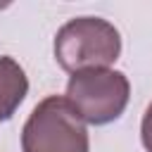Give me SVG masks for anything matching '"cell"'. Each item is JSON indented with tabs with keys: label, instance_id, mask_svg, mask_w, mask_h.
Wrapping results in <instances>:
<instances>
[{
	"label": "cell",
	"instance_id": "7a4b0ae2",
	"mask_svg": "<svg viewBox=\"0 0 152 152\" xmlns=\"http://www.w3.org/2000/svg\"><path fill=\"white\" fill-rule=\"evenodd\" d=\"M86 121L62 95H48L21 128V152H88Z\"/></svg>",
	"mask_w": 152,
	"mask_h": 152
},
{
	"label": "cell",
	"instance_id": "5b68a950",
	"mask_svg": "<svg viewBox=\"0 0 152 152\" xmlns=\"http://www.w3.org/2000/svg\"><path fill=\"white\" fill-rule=\"evenodd\" d=\"M140 138L147 152H152V102L147 104L145 114H142V124H140Z\"/></svg>",
	"mask_w": 152,
	"mask_h": 152
},
{
	"label": "cell",
	"instance_id": "3957f363",
	"mask_svg": "<svg viewBox=\"0 0 152 152\" xmlns=\"http://www.w3.org/2000/svg\"><path fill=\"white\" fill-rule=\"evenodd\" d=\"M64 97L86 124L104 126L124 114L131 97V83L126 74L116 69H83L69 76Z\"/></svg>",
	"mask_w": 152,
	"mask_h": 152
},
{
	"label": "cell",
	"instance_id": "277c9868",
	"mask_svg": "<svg viewBox=\"0 0 152 152\" xmlns=\"http://www.w3.org/2000/svg\"><path fill=\"white\" fill-rule=\"evenodd\" d=\"M28 93V78L17 59L0 57V121L12 119Z\"/></svg>",
	"mask_w": 152,
	"mask_h": 152
},
{
	"label": "cell",
	"instance_id": "6da1fadb",
	"mask_svg": "<svg viewBox=\"0 0 152 152\" xmlns=\"http://www.w3.org/2000/svg\"><path fill=\"white\" fill-rule=\"evenodd\" d=\"M121 55V36L102 17L69 19L55 36V59L69 71L109 69Z\"/></svg>",
	"mask_w": 152,
	"mask_h": 152
}]
</instances>
